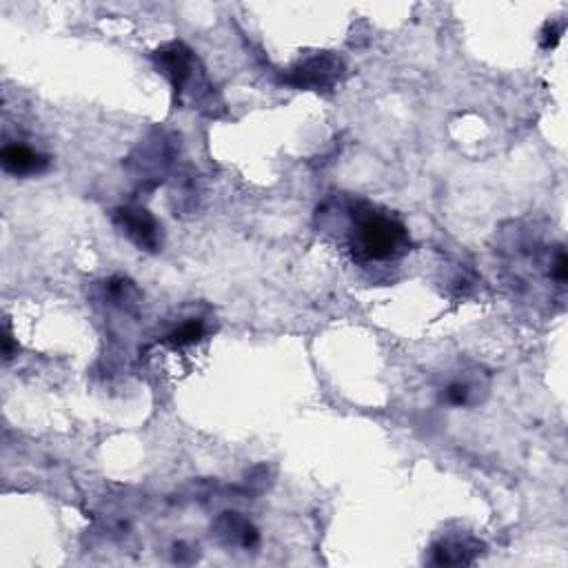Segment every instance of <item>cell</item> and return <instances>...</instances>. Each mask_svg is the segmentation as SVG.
Here are the masks:
<instances>
[{
    "label": "cell",
    "mask_w": 568,
    "mask_h": 568,
    "mask_svg": "<svg viewBox=\"0 0 568 568\" xmlns=\"http://www.w3.org/2000/svg\"><path fill=\"white\" fill-rule=\"evenodd\" d=\"M542 47L544 49H551L555 47L557 43H560V38H562V27H555L553 23H549L544 27V34H542Z\"/></svg>",
    "instance_id": "cell-11"
},
{
    "label": "cell",
    "mask_w": 568,
    "mask_h": 568,
    "mask_svg": "<svg viewBox=\"0 0 568 568\" xmlns=\"http://www.w3.org/2000/svg\"><path fill=\"white\" fill-rule=\"evenodd\" d=\"M202 336H205V324L200 320H189L185 324H180L176 331H171L169 336L162 340V344H167L171 349H182L189 347V344H196Z\"/></svg>",
    "instance_id": "cell-8"
},
{
    "label": "cell",
    "mask_w": 568,
    "mask_h": 568,
    "mask_svg": "<svg viewBox=\"0 0 568 568\" xmlns=\"http://www.w3.org/2000/svg\"><path fill=\"white\" fill-rule=\"evenodd\" d=\"M0 162H3V169L7 174H12L16 178L43 174V171L49 167L47 156L38 154V151H34L32 147L20 145V142L5 145L3 154H0Z\"/></svg>",
    "instance_id": "cell-7"
},
{
    "label": "cell",
    "mask_w": 568,
    "mask_h": 568,
    "mask_svg": "<svg viewBox=\"0 0 568 568\" xmlns=\"http://www.w3.org/2000/svg\"><path fill=\"white\" fill-rule=\"evenodd\" d=\"M484 553V544L473 537H449L431 549V564L435 566H466Z\"/></svg>",
    "instance_id": "cell-6"
},
{
    "label": "cell",
    "mask_w": 568,
    "mask_h": 568,
    "mask_svg": "<svg viewBox=\"0 0 568 568\" xmlns=\"http://www.w3.org/2000/svg\"><path fill=\"white\" fill-rule=\"evenodd\" d=\"M156 65L165 74L171 85H174L176 96H182L187 91V85L194 83L196 71V56L185 43H167L156 52Z\"/></svg>",
    "instance_id": "cell-4"
},
{
    "label": "cell",
    "mask_w": 568,
    "mask_h": 568,
    "mask_svg": "<svg viewBox=\"0 0 568 568\" xmlns=\"http://www.w3.org/2000/svg\"><path fill=\"white\" fill-rule=\"evenodd\" d=\"M351 251L360 262H389L411 251L409 229L391 213L360 202L351 209Z\"/></svg>",
    "instance_id": "cell-1"
},
{
    "label": "cell",
    "mask_w": 568,
    "mask_h": 568,
    "mask_svg": "<svg viewBox=\"0 0 568 568\" xmlns=\"http://www.w3.org/2000/svg\"><path fill=\"white\" fill-rule=\"evenodd\" d=\"M475 387L469 380H453L446 384L444 389V402H449L451 407H466L473 402Z\"/></svg>",
    "instance_id": "cell-9"
},
{
    "label": "cell",
    "mask_w": 568,
    "mask_h": 568,
    "mask_svg": "<svg viewBox=\"0 0 568 568\" xmlns=\"http://www.w3.org/2000/svg\"><path fill=\"white\" fill-rule=\"evenodd\" d=\"M114 225L123 236L134 242L138 249L158 251L162 245V233L158 220L145 207L129 205L114 211Z\"/></svg>",
    "instance_id": "cell-3"
},
{
    "label": "cell",
    "mask_w": 568,
    "mask_h": 568,
    "mask_svg": "<svg viewBox=\"0 0 568 568\" xmlns=\"http://www.w3.org/2000/svg\"><path fill=\"white\" fill-rule=\"evenodd\" d=\"M3 355H5V360H12V358H14V336H12V329H9V322L5 324V338H3Z\"/></svg>",
    "instance_id": "cell-12"
},
{
    "label": "cell",
    "mask_w": 568,
    "mask_h": 568,
    "mask_svg": "<svg viewBox=\"0 0 568 568\" xmlns=\"http://www.w3.org/2000/svg\"><path fill=\"white\" fill-rule=\"evenodd\" d=\"M213 535L218 537L222 544L227 546H242V549H253L260 542V533L245 515L227 511L216 517L211 524Z\"/></svg>",
    "instance_id": "cell-5"
},
{
    "label": "cell",
    "mask_w": 568,
    "mask_h": 568,
    "mask_svg": "<svg viewBox=\"0 0 568 568\" xmlns=\"http://www.w3.org/2000/svg\"><path fill=\"white\" fill-rule=\"evenodd\" d=\"M342 71L344 63L336 54L322 52L311 58H304L302 63L293 67L287 76V83L298 89H331L340 80Z\"/></svg>",
    "instance_id": "cell-2"
},
{
    "label": "cell",
    "mask_w": 568,
    "mask_h": 568,
    "mask_svg": "<svg viewBox=\"0 0 568 568\" xmlns=\"http://www.w3.org/2000/svg\"><path fill=\"white\" fill-rule=\"evenodd\" d=\"M551 276L555 282L564 284L568 280V258L564 249L555 251V258L551 260Z\"/></svg>",
    "instance_id": "cell-10"
}]
</instances>
